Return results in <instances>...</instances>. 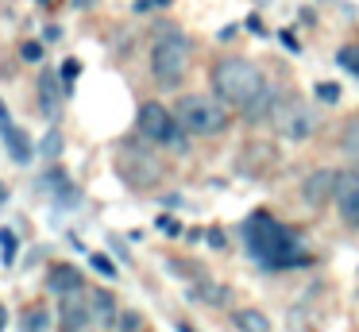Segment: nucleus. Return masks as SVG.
<instances>
[{
  "label": "nucleus",
  "instance_id": "nucleus-17",
  "mask_svg": "<svg viewBox=\"0 0 359 332\" xmlns=\"http://www.w3.org/2000/svg\"><path fill=\"white\" fill-rule=\"evenodd\" d=\"M16 251H20L16 232L4 228V232H0V259H4V267H12V263H16Z\"/></svg>",
  "mask_w": 359,
  "mask_h": 332
},
{
  "label": "nucleus",
  "instance_id": "nucleus-7",
  "mask_svg": "<svg viewBox=\"0 0 359 332\" xmlns=\"http://www.w3.org/2000/svg\"><path fill=\"white\" fill-rule=\"evenodd\" d=\"M120 174H124L132 185H155L158 178H163V166H158L155 154L132 151V147H128V151L120 154Z\"/></svg>",
  "mask_w": 359,
  "mask_h": 332
},
{
  "label": "nucleus",
  "instance_id": "nucleus-22",
  "mask_svg": "<svg viewBox=\"0 0 359 332\" xmlns=\"http://www.w3.org/2000/svg\"><path fill=\"white\" fill-rule=\"evenodd\" d=\"M140 324H143V317H140V313H132V309H128V313H120L116 328H120V332H140Z\"/></svg>",
  "mask_w": 359,
  "mask_h": 332
},
{
  "label": "nucleus",
  "instance_id": "nucleus-30",
  "mask_svg": "<svg viewBox=\"0 0 359 332\" xmlns=\"http://www.w3.org/2000/svg\"><path fill=\"white\" fill-rule=\"evenodd\" d=\"M151 4H155V8H166V4H170V0H151Z\"/></svg>",
  "mask_w": 359,
  "mask_h": 332
},
{
  "label": "nucleus",
  "instance_id": "nucleus-29",
  "mask_svg": "<svg viewBox=\"0 0 359 332\" xmlns=\"http://www.w3.org/2000/svg\"><path fill=\"white\" fill-rule=\"evenodd\" d=\"M0 124H12V116H8V108L0 105Z\"/></svg>",
  "mask_w": 359,
  "mask_h": 332
},
{
  "label": "nucleus",
  "instance_id": "nucleus-20",
  "mask_svg": "<svg viewBox=\"0 0 359 332\" xmlns=\"http://www.w3.org/2000/svg\"><path fill=\"white\" fill-rule=\"evenodd\" d=\"M194 298H205L209 305H224V290H220V286H197Z\"/></svg>",
  "mask_w": 359,
  "mask_h": 332
},
{
  "label": "nucleus",
  "instance_id": "nucleus-33",
  "mask_svg": "<svg viewBox=\"0 0 359 332\" xmlns=\"http://www.w3.org/2000/svg\"><path fill=\"white\" fill-rule=\"evenodd\" d=\"M0 328H4V309H0Z\"/></svg>",
  "mask_w": 359,
  "mask_h": 332
},
{
  "label": "nucleus",
  "instance_id": "nucleus-28",
  "mask_svg": "<svg viewBox=\"0 0 359 332\" xmlns=\"http://www.w3.org/2000/svg\"><path fill=\"white\" fill-rule=\"evenodd\" d=\"M209 244H212V247H224V236H220V232L212 228V232H209Z\"/></svg>",
  "mask_w": 359,
  "mask_h": 332
},
{
  "label": "nucleus",
  "instance_id": "nucleus-1",
  "mask_svg": "<svg viewBox=\"0 0 359 332\" xmlns=\"http://www.w3.org/2000/svg\"><path fill=\"white\" fill-rule=\"evenodd\" d=\"M248 247L259 263L266 267H290V263H305V251H302V239L294 236L290 228H282L274 216L266 213H255L248 220Z\"/></svg>",
  "mask_w": 359,
  "mask_h": 332
},
{
  "label": "nucleus",
  "instance_id": "nucleus-5",
  "mask_svg": "<svg viewBox=\"0 0 359 332\" xmlns=\"http://www.w3.org/2000/svg\"><path fill=\"white\" fill-rule=\"evenodd\" d=\"M140 135L143 139H155V143H166V147H186V135H182V120H178V112H166L158 100H147V105L140 108Z\"/></svg>",
  "mask_w": 359,
  "mask_h": 332
},
{
  "label": "nucleus",
  "instance_id": "nucleus-25",
  "mask_svg": "<svg viewBox=\"0 0 359 332\" xmlns=\"http://www.w3.org/2000/svg\"><path fill=\"white\" fill-rule=\"evenodd\" d=\"M344 147H348L351 154H359V124H351V128L344 131Z\"/></svg>",
  "mask_w": 359,
  "mask_h": 332
},
{
  "label": "nucleus",
  "instance_id": "nucleus-3",
  "mask_svg": "<svg viewBox=\"0 0 359 332\" xmlns=\"http://www.w3.org/2000/svg\"><path fill=\"white\" fill-rule=\"evenodd\" d=\"M189 62H194V43H189L178 27H166L163 35L155 39V46H151V74H155V81L166 85V89L182 85V77L189 74Z\"/></svg>",
  "mask_w": 359,
  "mask_h": 332
},
{
  "label": "nucleus",
  "instance_id": "nucleus-2",
  "mask_svg": "<svg viewBox=\"0 0 359 332\" xmlns=\"http://www.w3.org/2000/svg\"><path fill=\"white\" fill-rule=\"evenodd\" d=\"M212 89H217V97L224 100V105L248 108L259 93H266V81H263V74H259L255 62L224 58V62H217V69H212Z\"/></svg>",
  "mask_w": 359,
  "mask_h": 332
},
{
  "label": "nucleus",
  "instance_id": "nucleus-12",
  "mask_svg": "<svg viewBox=\"0 0 359 332\" xmlns=\"http://www.w3.org/2000/svg\"><path fill=\"white\" fill-rule=\"evenodd\" d=\"M47 290L50 293H81V274L74 267H55L50 270V278H47Z\"/></svg>",
  "mask_w": 359,
  "mask_h": 332
},
{
  "label": "nucleus",
  "instance_id": "nucleus-8",
  "mask_svg": "<svg viewBox=\"0 0 359 332\" xmlns=\"http://www.w3.org/2000/svg\"><path fill=\"white\" fill-rule=\"evenodd\" d=\"M336 208L348 228H359V170H348L336 182Z\"/></svg>",
  "mask_w": 359,
  "mask_h": 332
},
{
  "label": "nucleus",
  "instance_id": "nucleus-10",
  "mask_svg": "<svg viewBox=\"0 0 359 332\" xmlns=\"http://www.w3.org/2000/svg\"><path fill=\"white\" fill-rule=\"evenodd\" d=\"M336 182H340V174H332V170H313L305 178V201L313 208H320L328 197H336Z\"/></svg>",
  "mask_w": 359,
  "mask_h": 332
},
{
  "label": "nucleus",
  "instance_id": "nucleus-19",
  "mask_svg": "<svg viewBox=\"0 0 359 332\" xmlns=\"http://www.w3.org/2000/svg\"><path fill=\"white\" fill-rule=\"evenodd\" d=\"M43 154H47V159H58V154H62V131L58 128L47 131V139H43Z\"/></svg>",
  "mask_w": 359,
  "mask_h": 332
},
{
  "label": "nucleus",
  "instance_id": "nucleus-14",
  "mask_svg": "<svg viewBox=\"0 0 359 332\" xmlns=\"http://www.w3.org/2000/svg\"><path fill=\"white\" fill-rule=\"evenodd\" d=\"M236 328L240 332H271V321L259 309H236Z\"/></svg>",
  "mask_w": 359,
  "mask_h": 332
},
{
  "label": "nucleus",
  "instance_id": "nucleus-15",
  "mask_svg": "<svg viewBox=\"0 0 359 332\" xmlns=\"http://www.w3.org/2000/svg\"><path fill=\"white\" fill-rule=\"evenodd\" d=\"M58 81H55V74H43V81H39V105H43V112L47 116H55L58 112Z\"/></svg>",
  "mask_w": 359,
  "mask_h": 332
},
{
  "label": "nucleus",
  "instance_id": "nucleus-26",
  "mask_svg": "<svg viewBox=\"0 0 359 332\" xmlns=\"http://www.w3.org/2000/svg\"><path fill=\"white\" fill-rule=\"evenodd\" d=\"M20 54H24L27 62H39L43 58V46L39 43H24V46H20Z\"/></svg>",
  "mask_w": 359,
  "mask_h": 332
},
{
  "label": "nucleus",
  "instance_id": "nucleus-27",
  "mask_svg": "<svg viewBox=\"0 0 359 332\" xmlns=\"http://www.w3.org/2000/svg\"><path fill=\"white\" fill-rule=\"evenodd\" d=\"M158 228H163V232H170V236H178V220H170V216H158Z\"/></svg>",
  "mask_w": 359,
  "mask_h": 332
},
{
  "label": "nucleus",
  "instance_id": "nucleus-9",
  "mask_svg": "<svg viewBox=\"0 0 359 332\" xmlns=\"http://www.w3.org/2000/svg\"><path fill=\"white\" fill-rule=\"evenodd\" d=\"M89 321H93V301H81L78 293H66L62 313H58V328L62 332H86Z\"/></svg>",
  "mask_w": 359,
  "mask_h": 332
},
{
  "label": "nucleus",
  "instance_id": "nucleus-13",
  "mask_svg": "<svg viewBox=\"0 0 359 332\" xmlns=\"http://www.w3.org/2000/svg\"><path fill=\"white\" fill-rule=\"evenodd\" d=\"M89 301H93V321L97 324H104V328H109V324H116L120 321V313H116V298H112V293H93V298H89Z\"/></svg>",
  "mask_w": 359,
  "mask_h": 332
},
{
  "label": "nucleus",
  "instance_id": "nucleus-31",
  "mask_svg": "<svg viewBox=\"0 0 359 332\" xmlns=\"http://www.w3.org/2000/svg\"><path fill=\"white\" fill-rule=\"evenodd\" d=\"M4 197H8V190H4V185H0V205H4Z\"/></svg>",
  "mask_w": 359,
  "mask_h": 332
},
{
  "label": "nucleus",
  "instance_id": "nucleus-6",
  "mask_svg": "<svg viewBox=\"0 0 359 332\" xmlns=\"http://www.w3.org/2000/svg\"><path fill=\"white\" fill-rule=\"evenodd\" d=\"M271 120H274V128H278L282 139H309L313 128H317L313 108L302 105V100H294V97H274Z\"/></svg>",
  "mask_w": 359,
  "mask_h": 332
},
{
  "label": "nucleus",
  "instance_id": "nucleus-16",
  "mask_svg": "<svg viewBox=\"0 0 359 332\" xmlns=\"http://www.w3.org/2000/svg\"><path fill=\"white\" fill-rule=\"evenodd\" d=\"M24 332H50V313L43 305H32L24 313Z\"/></svg>",
  "mask_w": 359,
  "mask_h": 332
},
{
  "label": "nucleus",
  "instance_id": "nucleus-11",
  "mask_svg": "<svg viewBox=\"0 0 359 332\" xmlns=\"http://www.w3.org/2000/svg\"><path fill=\"white\" fill-rule=\"evenodd\" d=\"M0 135H4V147H8V154L20 162V166H27V162L35 159V147H32V139H27L24 128H16V124H0Z\"/></svg>",
  "mask_w": 359,
  "mask_h": 332
},
{
  "label": "nucleus",
  "instance_id": "nucleus-4",
  "mask_svg": "<svg viewBox=\"0 0 359 332\" xmlns=\"http://www.w3.org/2000/svg\"><path fill=\"white\" fill-rule=\"evenodd\" d=\"M178 120L189 135H217L228 128V108L220 97H182L178 100Z\"/></svg>",
  "mask_w": 359,
  "mask_h": 332
},
{
  "label": "nucleus",
  "instance_id": "nucleus-32",
  "mask_svg": "<svg viewBox=\"0 0 359 332\" xmlns=\"http://www.w3.org/2000/svg\"><path fill=\"white\" fill-rule=\"evenodd\" d=\"M178 332H194V328H189V324H178Z\"/></svg>",
  "mask_w": 359,
  "mask_h": 332
},
{
  "label": "nucleus",
  "instance_id": "nucleus-23",
  "mask_svg": "<svg viewBox=\"0 0 359 332\" xmlns=\"http://www.w3.org/2000/svg\"><path fill=\"white\" fill-rule=\"evenodd\" d=\"M317 97L325 100V105H336V100H340V85H332V81H320V85H317Z\"/></svg>",
  "mask_w": 359,
  "mask_h": 332
},
{
  "label": "nucleus",
  "instance_id": "nucleus-21",
  "mask_svg": "<svg viewBox=\"0 0 359 332\" xmlns=\"http://www.w3.org/2000/svg\"><path fill=\"white\" fill-rule=\"evenodd\" d=\"M340 66L351 69V74L359 77V46H344V51H340Z\"/></svg>",
  "mask_w": 359,
  "mask_h": 332
},
{
  "label": "nucleus",
  "instance_id": "nucleus-18",
  "mask_svg": "<svg viewBox=\"0 0 359 332\" xmlns=\"http://www.w3.org/2000/svg\"><path fill=\"white\" fill-rule=\"evenodd\" d=\"M89 267H93L97 274H104V278H116V274H120V270H116V263H112L109 255H101V251H93V255H89Z\"/></svg>",
  "mask_w": 359,
  "mask_h": 332
},
{
  "label": "nucleus",
  "instance_id": "nucleus-24",
  "mask_svg": "<svg viewBox=\"0 0 359 332\" xmlns=\"http://www.w3.org/2000/svg\"><path fill=\"white\" fill-rule=\"evenodd\" d=\"M78 74H81V66H78V62L70 58V62H66V66H62V89H66V93L74 89V81H78Z\"/></svg>",
  "mask_w": 359,
  "mask_h": 332
}]
</instances>
